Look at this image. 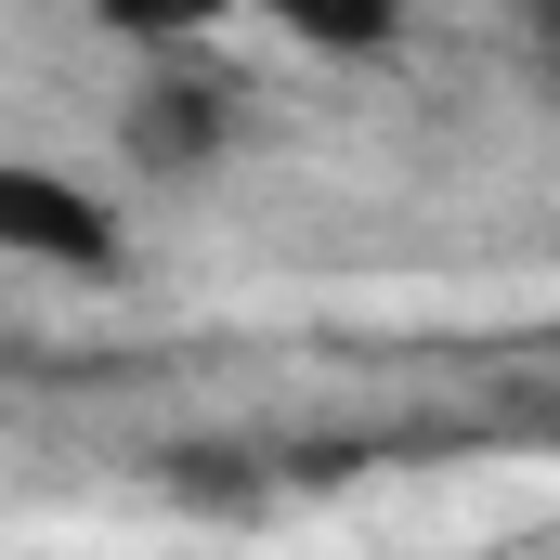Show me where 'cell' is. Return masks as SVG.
<instances>
[{
	"instance_id": "6da1fadb",
	"label": "cell",
	"mask_w": 560,
	"mask_h": 560,
	"mask_svg": "<svg viewBox=\"0 0 560 560\" xmlns=\"http://www.w3.org/2000/svg\"><path fill=\"white\" fill-rule=\"evenodd\" d=\"M118 143H131V170H156V183H196L235 143V92L209 66H156L131 105H118Z\"/></svg>"
},
{
	"instance_id": "7a4b0ae2",
	"label": "cell",
	"mask_w": 560,
	"mask_h": 560,
	"mask_svg": "<svg viewBox=\"0 0 560 560\" xmlns=\"http://www.w3.org/2000/svg\"><path fill=\"white\" fill-rule=\"evenodd\" d=\"M0 248H26L52 275H118V209L52 170H0Z\"/></svg>"
},
{
	"instance_id": "3957f363",
	"label": "cell",
	"mask_w": 560,
	"mask_h": 560,
	"mask_svg": "<svg viewBox=\"0 0 560 560\" xmlns=\"http://www.w3.org/2000/svg\"><path fill=\"white\" fill-rule=\"evenodd\" d=\"M275 13L313 39V52H352V66L392 52V26H405V0H275Z\"/></svg>"
},
{
	"instance_id": "277c9868",
	"label": "cell",
	"mask_w": 560,
	"mask_h": 560,
	"mask_svg": "<svg viewBox=\"0 0 560 560\" xmlns=\"http://www.w3.org/2000/svg\"><path fill=\"white\" fill-rule=\"evenodd\" d=\"M105 13V39H156V52H183V39H209L235 0H92Z\"/></svg>"
},
{
	"instance_id": "5b68a950",
	"label": "cell",
	"mask_w": 560,
	"mask_h": 560,
	"mask_svg": "<svg viewBox=\"0 0 560 560\" xmlns=\"http://www.w3.org/2000/svg\"><path fill=\"white\" fill-rule=\"evenodd\" d=\"M170 495H183V509H222V522H248V509H261V482H248V469H222V456H183V469H170Z\"/></svg>"
},
{
	"instance_id": "8992f818",
	"label": "cell",
	"mask_w": 560,
	"mask_h": 560,
	"mask_svg": "<svg viewBox=\"0 0 560 560\" xmlns=\"http://www.w3.org/2000/svg\"><path fill=\"white\" fill-rule=\"evenodd\" d=\"M509 13H522V52L560 79V0H509Z\"/></svg>"
}]
</instances>
